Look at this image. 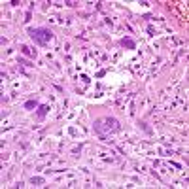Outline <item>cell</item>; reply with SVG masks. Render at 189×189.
I'll return each instance as SVG.
<instances>
[{
	"instance_id": "7a4b0ae2",
	"label": "cell",
	"mask_w": 189,
	"mask_h": 189,
	"mask_svg": "<svg viewBox=\"0 0 189 189\" xmlns=\"http://www.w3.org/2000/svg\"><path fill=\"white\" fill-rule=\"evenodd\" d=\"M121 45H123V47H129V49H134V47H136V44H134L130 38H123V40H121Z\"/></svg>"
},
{
	"instance_id": "277c9868",
	"label": "cell",
	"mask_w": 189,
	"mask_h": 189,
	"mask_svg": "<svg viewBox=\"0 0 189 189\" xmlns=\"http://www.w3.org/2000/svg\"><path fill=\"white\" fill-rule=\"evenodd\" d=\"M47 110H49L47 106H40V110H38V115H40V117H44V115H45V112H47Z\"/></svg>"
},
{
	"instance_id": "3957f363",
	"label": "cell",
	"mask_w": 189,
	"mask_h": 189,
	"mask_svg": "<svg viewBox=\"0 0 189 189\" xmlns=\"http://www.w3.org/2000/svg\"><path fill=\"white\" fill-rule=\"evenodd\" d=\"M25 108H27V110H32V108H36V100H29V102H25Z\"/></svg>"
},
{
	"instance_id": "6da1fadb",
	"label": "cell",
	"mask_w": 189,
	"mask_h": 189,
	"mask_svg": "<svg viewBox=\"0 0 189 189\" xmlns=\"http://www.w3.org/2000/svg\"><path fill=\"white\" fill-rule=\"evenodd\" d=\"M29 34L38 45H45L49 40H51V30L49 29H29Z\"/></svg>"
}]
</instances>
